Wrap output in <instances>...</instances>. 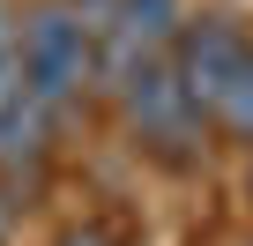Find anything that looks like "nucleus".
Segmentation results:
<instances>
[{
	"label": "nucleus",
	"mask_w": 253,
	"mask_h": 246,
	"mask_svg": "<svg viewBox=\"0 0 253 246\" xmlns=\"http://www.w3.org/2000/svg\"><path fill=\"white\" fill-rule=\"evenodd\" d=\"M15 67H23V38H15V23H8V15H0V82H8Z\"/></svg>",
	"instance_id": "nucleus-6"
},
{
	"label": "nucleus",
	"mask_w": 253,
	"mask_h": 246,
	"mask_svg": "<svg viewBox=\"0 0 253 246\" xmlns=\"http://www.w3.org/2000/svg\"><path fill=\"white\" fill-rule=\"evenodd\" d=\"M60 246H104V231H75V239H60Z\"/></svg>",
	"instance_id": "nucleus-7"
},
{
	"label": "nucleus",
	"mask_w": 253,
	"mask_h": 246,
	"mask_svg": "<svg viewBox=\"0 0 253 246\" xmlns=\"http://www.w3.org/2000/svg\"><path fill=\"white\" fill-rule=\"evenodd\" d=\"M89 8H104V0H89Z\"/></svg>",
	"instance_id": "nucleus-9"
},
{
	"label": "nucleus",
	"mask_w": 253,
	"mask_h": 246,
	"mask_svg": "<svg viewBox=\"0 0 253 246\" xmlns=\"http://www.w3.org/2000/svg\"><path fill=\"white\" fill-rule=\"evenodd\" d=\"M89 75H97V30L75 8H45V15L23 23V90L45 112L75 104L89 90Z\"/></svg>",
	"instance_id": "nucleus-1"
},
{
	"label": "nucleus",
	"mask_w": 253,
	"mask_h": 246,
	"mask_svg": "<svg viewBox=\"0 0 253 246\" xmlns=\"http://www.w3.org/2000/svg\"><path fill=\"white\" fill-rule=\"evenodd\" d=\"M0 231H8V201H0Z\"/></svg>",
	"instance_id": "nucleus-8"
},
{
	"label": "nucleus",
	"mask_w": 253,
	"mask_h": 246,
	"mask_svg": "<svg viewBox=\"0 0 253 246\" xmlns=\"http://www.w3.org/2000/svg\"><path fill=\"white\" fill-rule=\"evenodd\" d=\"M119 97H126V119H134V135L157 149V157H194V142H201V104H194V90H186V75H179V60L164 52V60H149V67H134L119 82Z\"/></svg>",
	"instance_id": "nucleus-2"
},
{
	"label": "nucleus",
	"mask_w": 253,
	"mask_h": 246,
	"mask_svg": "<svg viewBox=\"0 0 253 246\" xmlns=\"http://www.w3.org/2000/svg\"><path fill=\"white\" fill-rule=\"evenodd\" d=\"M216 119L238 127V135H253V45H238V60H231V75L216 90Z\"/></svg>",
	"instance_id": "nucleus-5"
},
{
	"label": "nucleus",
	"mask_w": 253,
	"mask_h": 246,
	"mask_svg": "<svg viewBox=\"0 0 253 246\" xmlns=\"http://www.w3.org/2000/svg\"><path fill=\"white\" fill-rule=\"evenodd\" d=\"M45 135H52V112L23 90V67H15L8 82H0V164H38Z\"/></svg>",
	"instance_id": "nucleus-4"
},
{
	"label": "nucleus",
	"mask_w": 253,
	"mask_h": 246,
	"mask_svg": "<svg viewBox=\"0 0 253 246\" xmlns=\"http://www.w3.org/2000/svg\"><path fill=\"white\" fill-rule=\"evenodd\" d=\"M89 30H97V67L119 90L134 67H149V60H164L179 45L186 15H179V0H104V8L89 15Z\"/></svg>",
	"instance_id": "nucleus-3"
}]
</instances>
